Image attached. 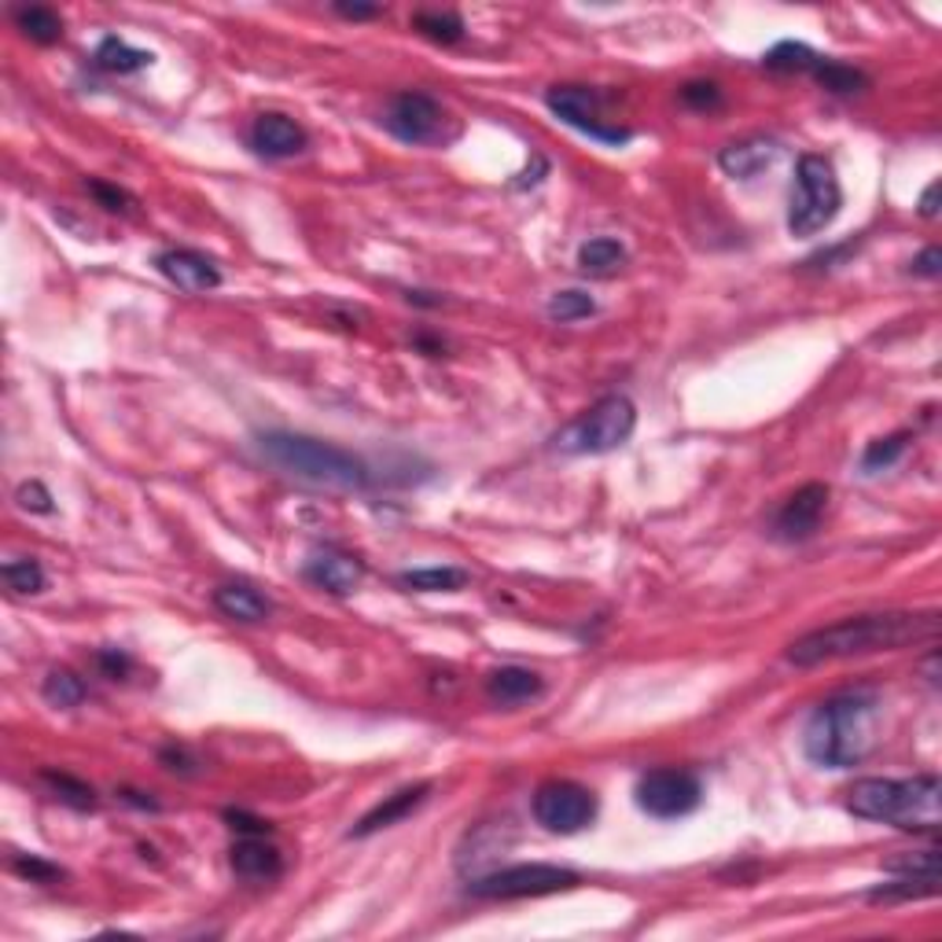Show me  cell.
<instances>
[{"instance_id":"cell-33","label":"cell","mask_w":942,"mask_h":942,"mask_svg":"<svg viewBox=\"0 0 942 942\" xmlns=\"http://www.w3.org/2000/svg\"><path fill=\"white\" fill-rule=\"evenodd\" d=\"M4 582L11 593H41L44 590V571L38 560H8L4 564Z\"/></svg>"},{"instance_id":"cell-35","label":"cell","mask_w":942,"mask_h":942,"mask_svg":"<svg viewBox=\"0 0 942 942\" xmlns=\"http://www.w3.org/2000/svg\"><path fill=\"white\" fill-rule=\"evenodd\" d=\"M11 869H16L19 877L38 880V883H49V880H60V877H63V869H55V866H49V861H41V858H27V854H16Z\"/></svg>"},{"instance_id":"cell-1","label":"cell","mask_w":942,"mask_h":942,"mask_svg":"<svg viewBox=\"0 0 942 942\" xmlns=\"http://www.w3.org/2000/svg\"><path fill=\"white\" fill-rule=\"evenodd\" d=\"M939 634V615L917 612H880V615H850L832 626H821L813 634L791 641L788 663L796 666H821L832 659L872 656V652H899L917 641H932Z\"/></svg>"},{"instance_id":"cell-16","label":"cell","mask_w":942,"mask_h":942,"mask_svg":"<svg viewBox=\"0 0 942 942\" xmlns=\"http://www.w3.org/2000/svg\"><path fill=\"white\" fill-rule=\"evenodd\" d=\"M431 796V780H420V785H409V788H398L395 796H387L379 807H372L365 818L354 825L350 829V840H365V836H372L379 829H390V825H398L401 818H409L412 810L423 807V799Z\"/></svg>"},{"instance_id":"cell-38","label":"cell","mask_w":942,"mask_h":942,"mask_svg":"<svg viewBox=\"0 0 942 942\" xmlns=\"http://www.w3.org/2000/svg\"><path fill=\"white\" fill-rule=\"evenodd\" d=\"M89 192L96 195V203L103 206V211H114V214H125L133 206V199L125 195L122 188L114 185H103V181H89Z\"/></svg>"},{"instance_id":"cell-14","label":"cell","mask_w":942,"mask_h":942,"mask_svg":"<svg viewBox=\"0 0 942 942\" xmlns=\"http://www.w3.org/2000/svg\"><path fill=\"white\" fill-rule=\"evenodd\" d=\"M306 578L336 596H350L365 578V564L354 553H342V549H317L306 560Z\"/></svg>"},{"instance_id":"cell-5","label":"cell","mask_w":942,"mask_h":942,"mask_svg":"<svg viewBox=\"0 0 942 942\" xmlns=\"http://www.w3.org/2000/svg\"><path fill=\"white\" fill-rule=\"evenodd\" d=\"M637 428V406L626 395H604L553 434V446L567 457H601L618 450Z\"/></svg>"},{"instance_id":"cell-22","label":"cell","mask_w":942,"mask_h":942,"mask_svg":"<svg viewBox=\"0 0 942 942\" xmlns=\"http://www.w3.org/2000/svg\"><path fill=\"white\" fill-rule=\"evenodd\" d=\"M623 262L626 247L612 236H596L578 247V269L590 273V277H612L615 269H623Z\"/></svg>"},{"instance_id":"cell-32","label":"cell","mask_w":942,"mask_h":942,"mask_svg":"<svg viewBox=\"0 0 942 942\" xmlns=\"http://www.w3.org/2000/svg\"><path fill=\"white\" fill-rule=\"evenodd\" d=\"M590 314H596V303L585 291H556L549 298V317L560 325H571V320H582Z\"/></svg>"},{"instance_id":"cell-10","label":"cell","mask_w":942,"mask_h":942,"mask_svg":"<svg viewBox=\"0 0 942 942\" xmlns=\"http://www.w3.org/2000/svg\"><path fill=\"white\" fill-rule=\"evenodd\" d=\"M704 802V785L688 769H652L637 780V807L659 821L688 818Z\"/></svg>"},{"instance_id":"cell-41","label":"cell","mask_w":942,"mask_h":942,"mask_svg":"<svg viewBox=\"0 0 942 942\" xmlns=\"http://www.w3.org/2000/svg\"><path fill=\"white\" fill-rule=\"evenodd\" d=\"M913 273H917V277L935 280L939 273H942V250H939V247H928L921 258H913Z\"/></svg>"},{"instance_id":"cell-39","label":"cell","mask_w":942,"mask_h":942,"mask_svg":"<svg viewBox=\"0 0 942 942\" xmlns=\"http://www.w3.org/2000/svg\"><path fill=\"white\" fill-rule=\"evenodd\" d=\"M96 663L103 666V674L114 677V682L130 674V656H125V652H119V648H103V652H96Z\"/></svg>"},{"instance_id":"cell-3","label":"cell","mask_w":942,"mask_h":942,"mask_svg":"<svg viewBox=\"0 0 942 942\" xmlns=\"http://www.w3.org/2000/svg\"><path fill=\"white\" fill-rule=\"evenodd\" d=\"M847 810L854 818L894 825L902 832H928L942 825V785L935 774L917 777H866L847 791Z\"/></svg>"},{"instance_id":"cell-42","label":"cell","mask_w":942,"mask_h":942,"mask_svg":"<svg viewBox=\"0 0 942 942\" xmlns=\"http://www.w3.org/2000/svg\"><path fill=\"white\" fill-rule=\"evenodd\" d=\"M939 192H942V185H939V181H932V185H928L924 195H921V217H928V222L939 217Z\"/></svg>"},{"instance_id":"cell-26","label":"cell","mask_w":942,"mask_h":942,"mask_svg":"<svg viewBox=\"0 0 942 942\" xmlns=\"http://www.w3.org/2000/svg\"><path fill=\"white\" fill-rule=\"evenodd\" d=\"M412 27H417L423 38H431L439 44H457L464 38V19L457 16V11H420V16L412 19Z\"/></svg>"},{"instance_id":"cell-11","label":"cell","mask_w":942,"mask_h":942,"mask_svg":"<svg viewBox=\"0 0 942 942\" xmlns=\"http://www.w3.org/2000/svg\"><path fill=\"white\" fill-rule=\"evenodd\" d=\"M549 111L556 114L560 122H567L571 130H578L585 136H593V141L601 144H626L629 130H618V125H607L604 114H601V93L596 89H585V85H556L549 89Z\"/></svg>"},{"instance_id":"cell-30","label":"cell","mask_w":942,"mask_h":942,"mask_svg":"<svg viewBox=\"0 0 942 942\" xmlns=\"http://www.w3.org/2000/svg\"><path fill=\"white\" fill-rule=\"evenodd\" d=\"M891 877H924V880H939V850H910V854L891 858L888 866Z\"/></svg>"},{"instance_id":"cell-43","label":"cell","mask_w":942,"mask_h":942,"mask_svg":"<svg viewBox=\"0 0 942 942\" xmlns=\"http://www.w3.org/2000/svg\"><path fill=\"white\" fill-rule=\"evenodd\" d=\"M336 11L342 19H376L379 4H336Z\"/></svg>"},{"instance_id":"cell-37","label":"cell","mask_w":942,"mask_h":942,"mask_svg":"<svg viewBox=\"0 0 942 942\" xmlns=\"http://www.w3.org/2000/svg\"><path fill=\"white\" fill-rule=\"evenodd\" d=\"M16 501H19V509H27V512H52V493L41 487V482H22V487L16 490Z\"/></svg>"},{"instance_id":"cell-12","label":"cell","mask_w":942,"mask_h":942,"mask_svg":"<svg viewBox=\"0 0 942 942\" xmlns=\"http://www.w3.org/2000/svg\"><path fill=\"white\" fill-rule=\"evenodd\" d=\"M825 509H829V487L825 482H807L777 509L774 537H780V542H807V537L818 534Z\"/></svg>"},{"instance_id":"cell-7","label":"cell","mask_w":942,"mask_h":942,"mask_svg":"<svg viewBox=\"0 0 942 942\" xmlns=\"http://www.w3.org/2000/svg\"><path fill=\"white\" fill-rule=\"evenodd\" d=\"M571 888H578V872L574 869L531 861V866H504V869L487 872V877L471 880L468 894L471 899L512 902V899H542V894H556V891H571Z\"/></svg>"},{"instance_id":"cell-13","label":"cell","mask_w":942,"mask_h":942,"mask_svg":"<svg viewBox=\"0 0 942 942\" xmlns=\"http://www.w3.org/2000/svg\"><path fill=\"white\" fill-rule=\"evenodd\" d=\"M155 266L170 284L188 295H206V291H214V287H222V269H217L206 255H199V250H185V247L163 250V255L155 258Z\"/></svg>"},{"instance_id":"cell-19","label":"cell","mask_w":942,"mask_h":942,"mask_svg":"<svg viewBox=\"0 0 942 942\" xmlns=\"http://www.w3.org/2000/svg\"><path fill=\"white\" fill-rule=\"evenodd\" d=\"M214 607L222 612L225 618H233V623H266V618L273 615V604L262 596L255 585H244V582H228V585H217L214 590Z\"/></svg>"},{"instance_id":"cell-17","label":"cell","mask_w":942,"mask_h":942,"mask_svg":"<svg viewBox=\"0 0 942 942\" xmlns=\"http://www.w3.org/2000/svg\"><path fill=\"white\" fill-rule=\"evenodd\" d=\"M228 858H233V869L236 877L244 880H277L284 872V858L280 850L266 843V836H239V840L233 843V850H228Z\"/></svg>"},{"instance_id":"cell-18","label":"cell","mask_w":942,"mask_h":942,"mask_svg":"<svg viewBox=\"0 0 942 942\" xmlns=\"http://www.w3.org/2000/svg\"><path fill=\"white\" fill-rule=\"evenodd\" d=\"M545 693L542 674L526 670V666H501V670L487 674V696L501 707H520L531 704Z\"/></svg>"},{"instance_id":"cell-36","label":"cell","mask_w":942,"mask_h":942,"mask_svg":"<svg viewBox=\"0 0 942 942\" xmlns=\"http://www.w3.org/2000/svg\"><path fill=\"white\" fill-rule=\"evenodd\" d=\"M682 100L688 103V107L707 111V107H718V103H721V89L715 82H688L682 89Z\"/></svg>"},{"instance_id":"cell-4","label":"cell","mask_w":942,"mask_h":942,"mask_svg":"<svg viewBox=\"0 0 942 942\" xmlns=\"http://www.w3.org/2000/svg\"><path fill=\"white\" fill-rule=\"evenodd\" d=\"M258 450L273 468H280L295 479L314 482V487H331V490H369L372 487V471L361 457L339 450V446H331V442L309 439V434L266 431V434H258Z\"/></svg>"},{"instance_id":"cell-21","label":"cell","mask_w":942,"mask_h":942,"mask_svg":"<svg viewBox=\"0 0 942 942\" xmlns=\"http://www.w3.org/2000/svg\"><path fill=\"white\" fill-rule=\"evenodd\" d=\"M93 60L100 71H107V74H136V71H144V66H152L155 55L144 49H133V44H125L122 38H103Z\"/></svg>"},{"instance_id":"cell-8","label":"cell","mask_w":942,"mask_h":942,"mask_svg":"<svg viewBox=\"0 0 942 942\" xmlns=\"http://www.w3.org/2000/svg\"><path fill=\"white\" fill-rule=\"evenodd\" d=\"M446 122H450V114L442 111V103L428 93H412V89L390 96L383 111V130L417 147H434L450 141Z\"/></svg>"},{"instance_id":"cell-6","label":"cell","mask_w":942,"mask_h":942,"mask_svg":"<svg viewBox=\"0 0 942 942\" xmlns=\"http://www.w3.org/2000/svg\"><path fill=\"white\" fill-rule=\"evenodd\" d=\"M840 206H843V192L832 163L825 155H802L788 203L791 236H818L821 228H829L836 222Z\"/></svg>"},{"instance_id":"cell-2","label":"cell","mask_w":942,"mask_h":942,"mask_svg":"<svg viewBox=\"0 0 942 942\" xmlns=\"http://www.w3.org/2000/svg\"><path fill=\"white\" fill-rule=\"evenodd\" d=\"M872 744H877V699L861 693L825 699L802 729V751L825 769L858 766Z\"/></svg>"},{"instance_id":"cell-31","label":"cell","mask_w":942,"mask_h":942,"mask_svg":"<svg viewBox=\"0 0 942 942\" xmlns=\"http://www.w3.org/2000/svg\"><path fill=\"white\" fill-rule=\"evenodd\" d=\"M939 891V880H924V877H899L894 883H883L869 894L872 902H894V899H928V894Z\"/></svg>"},{"instance_id":"cell-34","label":"cell","mask_w":942,"mask_h":942,"mask_svg":"<svg viewBox=\"0 0 942 942\" xmlns=\"http://www.w3.org/2000/svg\"><path fill=\"white\" fill-rule=\"evenodd\" d=\"M905 446H910V434H905V431L891 434V439H877V442H869V450L861 453V468H866V471L891 468V464L899 461V457L905 453Z\"/></svg>"},{"instance_id":"cell-27","label":"cell","mask_w":942,"mask_h":942,"mask_svg":"<svg viewBox=\"0 0 942 942\" xmlns=\"http://www.w3.org/2000/svg\"><path fill=\"white\" fill-rule=\"evenodd\" d=\"M41 693L52 707H78L85 699V682L74 670H52L44 677Z\"/></svg>"},{"instance_id":"cell-23","label":"cell","mask_w":942,"mask_h":942,"mask_svg":"<svg viewBox=\"0 0 942 942\" xmlns=\"http://www.w3.org/2000/svg\"><path fill=\"white\" fill-rule=\"evenodd\" d=\"M468 582V571L461 567H417V571H401L398 585L417 593H457Z\"/></svg>"},{"instance_id":"cell-29","label":"cell","mask_w":942,"mask_h":942,"mask_svg":"<svg viewBox=\"0 0 942 942\" xmlns=\"http://www.w3.org/2000/svg\"><path fill=\"white\" fill-rule=\"evenodd\" d=\"M41 780L55 791V799L71 802L74 810H93V807H96L93 788L82 785V780H74V777H66V774H55V769H44Z\"/></svg>"},{"instance_id":"cell-25","label":"cell","mask_w":942,"mask_h":942,"mask_svg":"<svg viewBox=\"0 0 942 942\" xmlns=\"http://www.w3.org/2000/svg\"><path fill=\"white\" fill-rule=\"evenodd\" d=\"M818 82L829 89V93H840V96H850V93H861V89L869 85V78L854 71V66L847 63H836V60H825V55H818V63H813L810 71Z\"/></svg>"},{"instance_id":"cell-40","label":"cell","mask_w":942,"mask_h":942,"mask_svg":"<svg viewBox=\"0 0 942 942\" xmlns=\"http://www.w3.org/2000/svg\"><path fill=\"white\" fill-rule=\"evenodd\" d=\"M225 821L233 825L236 832H244V836H266V832H269V821L250 818V813H244V810H228Z\"/></svg>"},{"instance_id":"cell-28","label":"cell","mask_w":942,"mask_h":942,"mask_svg":"<svg viewBox=\"0 0 942 942\" xmlns=\"http://www.w3.org/2000/svg\"><path fill=\"white\" fill-rule=\"evenodd\" d=\"M762 63L769 66V71H813L818 52L807 49V44H799V41H780L762 55Z\"/></svg>"},{"instance_id":"cell-24","label":"cell","mask_w":942,"mask_h":942,"mask_svg":"<svg viewBox=\"0 0 942 942\" xmlns=\"http://www.w3.org/2000/svg\"><path fill=\"white\" fill-rule=\"evenodd\" d=\"M11 16H16V27L27 33L30 41H38V44H55L63 38V19L55 16L52 8H41V4L16 8Z\"/></svg>"},{"instance_id":"cell-9","label":"cell","mask_w":942,"mask_h":942,"mask_svg":"<svg viewBox=\"0 0 942 942\" xmlns=\"http://www.w3.org/2000/svg\"><path fill=\"white\" fill-rule=\"evenodd\" d=\"M534 821L556 836H574L596 818V796L574 780H549L534 791Z\"/></svg>"},{"instance_id":"cell-20","label":"cell","mask_w":942,"mask_h":942,"mask_svg":"<svg viewBox=\"0 0 942 942\" xmlns=\"http://www.w3.org/2000/svg\"><path fill=\"white\" fill-rule=\"evenodd\" d=\"M777 155H780V147L774 141H740V144L721 147L718 166L726 170L729 177L751 181L755 174H762L766 166H774Z\"/></svg>"},{"instance_id":"cell-15","label":"cell","mask_w":942,"mask_h":942,"mask_svg":"<svg viewBox=\"0 0 942 942\" xmlns=\"http://www.w3.org/2000/svg\"><path fill=\"white\" fill-rule=\"evenodd\" d=\"M250 147L262 158H295L306 152V133L303 125L291 122L287 114H258L255 125H250Z\"/></svg>"}]
</instances>
